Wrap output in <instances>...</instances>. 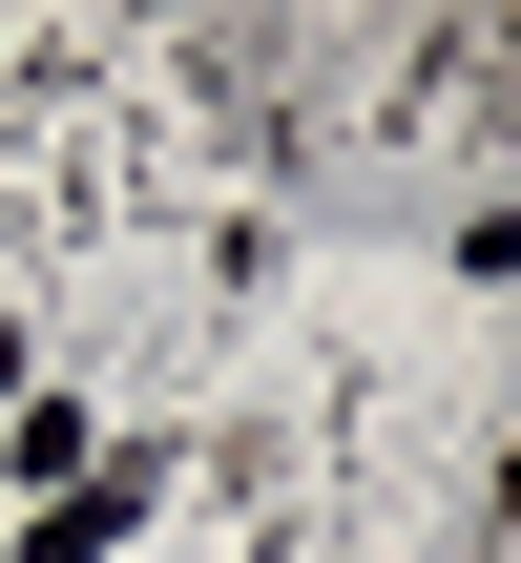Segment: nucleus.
Here are the masks:
<instances>
[{
	"label": "nucleus",
	"mask_w": 521,
	"mask_h": 563,
	"mask_svg": "<svg viewBox=\"0 0 521 563\" xmlns=\"http://www.w3.org/2000/svg\"><path fill=\"white\" fill-rule=\"evenodd\" d=\"M125 522H146V481H63V501H42V543H21V563H104Z\"/></svg>",
	"instance_id": "1"
}]
</instances>
